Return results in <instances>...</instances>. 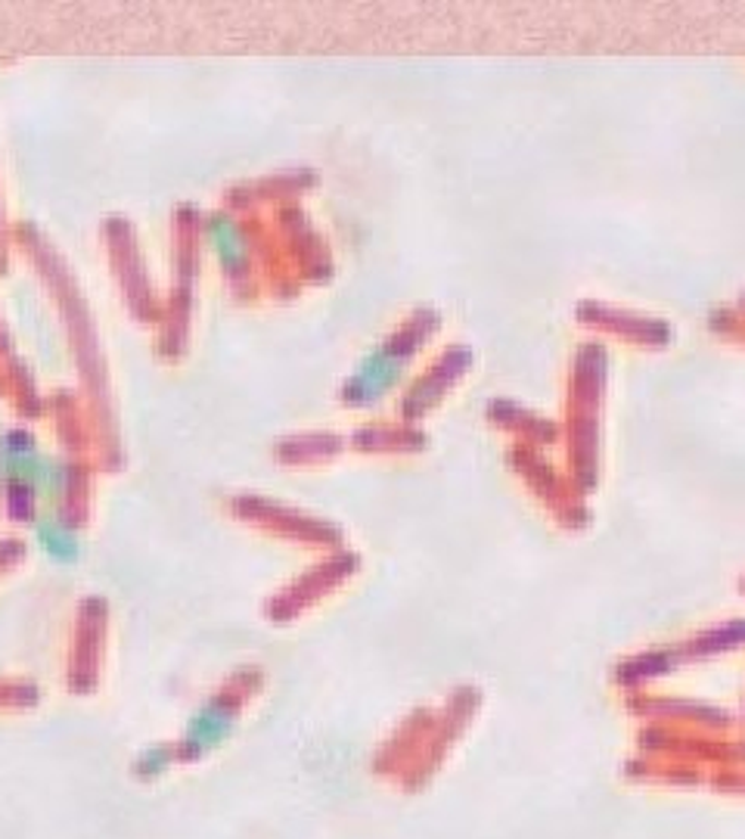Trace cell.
I'll list each match as a JSON object with an SVG mask.
<instances>
[{"instance_id":"obj_5","label":"cell","mask_w":745,"mask_h":839,"mask_svg":"<svg viewBox=\"0 0 745 839\" xmlns=\"http://www.w3.org/2000/svg\"><path fill=\"white\" fill-rule=\"evenodd\" d=\"M208 237H212L215 252H218V259H221L224 265L230 267V271H237L242 265V259H245V243H242L240 227L233 225L230 218H212L208 221Z\"/></svg>"},{"instance_id":"obj_3","label":"cell","mask_w":745,"mask_h":839,"mask_svg":"<svg viewBox=\"0 0 745 839\" xmlns=\"http://www.w3.org/2000/svg\"><path fill=\"white\" fill-rule=\"evenodd\" d=\"M404 358L395 348H376L361 361V368L355 370L351 383H348V398L355 405H370L376 398H383L385 392L395 386V380L401 376Z\"/></svg>"},{"instance_id":"obj_6","label":"cell","mask_w":745,"mask_h":839,"mask_svg":"<svg viewBox=\"0 0 745 839\" xmlns=\"http://www.w3.org/2000/svg\"><path fill=\"white\" fill-rule=\"evenodd\" d=\"M178 758V750L165 746V743H156V746H146L141 756L134 758V775L141 780H156L161 778Z\"/></svg>"},{"instance_id":"obj_1","label":"cell","mask_w":745,"mask_h":839,"mask_svg":"<svg viewBox=\"0 0 745 839\" xmlns=\"http://www.w3.org/2000/svg\"><path fill=\"white\" fill-rule=\"evenodd\" d=\"M3 472L16 492H32L38 498H60L65 489V470L47 460L32 445L28 435H10L3 442Z\"/></svg>"},{"instance_id":"obj_4","label":"cell","mask_w":745,"mask_h":839,"mask_svg":"<svg viewBox=\"0 0 745 839\" xmlns=\"http://www.w3.org/2000/svg\"><path fill=\"white\" fill-rule=\"evenodd\" d=\"M35 538H38L40 551L47 553L50 560H57V563H72V560H79V532H75L72 526H65L57 516H50V513H47V516H38V519H35Z\"/></svg>"},{"instance_id":"obj_2","label":"cell","mask_w":745,"mask_h":839,"mask_svg":"<svg viewBox=\"0 0 745 839\" xmlns=\"http://www.w3.org/2000/svg\"><path fill=\"white\" fill-rule=\"evenodd\" d=\"M233 728H237V706L227 696H212L187 718L178 753L183 758L208 756L233 734Z\"/></svg>"}]
</instances>
